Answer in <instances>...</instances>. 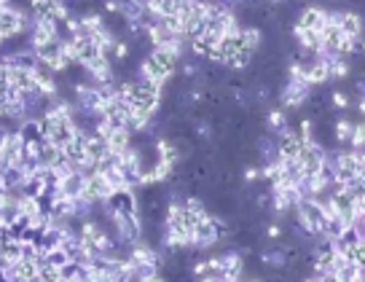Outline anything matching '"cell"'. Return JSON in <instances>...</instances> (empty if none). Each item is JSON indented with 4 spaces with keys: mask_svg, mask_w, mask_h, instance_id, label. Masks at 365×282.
I'll list each match as a JSON object with an SVG mask.
<instances>
[{
    "mask_svg": "<svg viewBox=\"0 0 365 282\" xmlns=\"http://www.w3.org/2000/svg\"><path fill=\"white\" fill-rule=\"evenodd\" d=\"M24 140L19 135V129H8L3 126V142H0V170H8V167H19L24 164Z\"/></svg>",
    "mask_w": 365,
    "mask_h": 282,
    "instance_id": "obj_1",
    "label": "cell"
},
{
    "mask_svg": "<svg viewBox=\"0 0 365 282\" xmlns=\"http://www.w3.org/2000/svg\"><path fill=\"white\" fill-rule=\"evenodd\" d=\"M110 194H113V186L107 183L105 172L100 170V172H94V175L87 180V191H84V196H81V202H89V205H103V202L110 199Z\"/></svg>",
    "mask_w": 365,
    "mask_h": 282,
    "instance_id": "obj_4",
    "label": "cell"
},
{
    "mask_svg": "<svg viewBox=\"0 0 365 282\" xmlns=\"http://www.w3.org/2000/svg\"><path fill=\"white\" fill-rule=\"evenodd\" d=\"M338 24H341V33L355 40H363V30H365V22L363 14L357 11H338Z\"/></svg>",
    "mask_w": 365,
    "mask_h": 282,
    "instance_id": "obj_9",
    "label": "cell"
},
{
    "mask_svg": "<svg viewBox=\"0 0 365 282\" xmlns=\"http://www.w3.org/2000/svg\"><path fill=\"white\" fill-rule=\"evenodd\" d=\"M352 258H355V264L363 266L365 269V239H360V245L355 247V253H352Z\"/></svg>",
    "mask_w": 365,
    "mask_h": 282,
    "instance_id": "obj_22",
    "label": "cell"
},
{
    "mask_svg": "<svg viewBox=\"0 0 365 282\" xmlns=\"http://www.w3.org/2000/svg\"><path fill=\"white\" fill-rule=\"evenodd\" d=\"M360 49H363V52H365V40H360Z\"/></svg>",
    "mask_w": 365,
    "mask_h": 282,
    "instance_id": "obj_28",
    "label": "cell"
},
{
    "mask_svg": "<svg viewBox=\"0 0 365 282\" xmlns=\"http://www.w3.org/2000/svg\"><path fill=\"white\" fill-rule=\"evenodd\" d=\"M242 40L244 46H250L253 52H258L263 43V33L261 27H255V24H247V27H242Z\"/></svg>",
    "mask_w": 365,
    "mask_h": 282,
    "instance_id": "obj_17",
    "label": "cell"
},
{
    "mask_svg": "<svg viewBox=\"0 0 365 282\" xmlns=\"http://www.w3.org/2000/svg\"><path fill=\"white\" fill-rule=\"evenodd\" d=\"M355 124L352 119H336L333 121V140L336 142H347V145H352V135H355Z\"/></svg>",
    "mask_w": 365,
    "mask_h": 282,
    "instance_id": "obj_13",
    "label": "cell"
},
{
    "mask_svg": "<svg viewBox=\"0 0 365 282\" xmlns=\"http://www.w3.org/2000/svg\"><path fill=\"white\" fill-rule=\"evenodd\" d=\"M87 180L89 177L84 175V172H78V170H73L70 175H65V180H62V194L65 196H73V199H81L84 196V191H87Z\"/></svg>",
    "mask_w": 365,
    "mask_h": 282,
    "instance_id": "obj_11",
    "label": "cell"
},
{
    "mask_svg": "<svg viewBox=\"0 0 365 282\" xmlns=\"http://www.w3.org/2000/svg\"><path fill=\"white\" fill-rule=\"evenodd\" d=\"M258 177H261V170H258V167H253V164H250V167H244V172H242L244 183H253V180H258Z\"/></svg>",
    "mask_w": 365,
    "mask_h": 282,
    "instance_id": "obj_23",
    "label": "cell"
},
{
    "mask_svg": "<svg viewBox=\"0 0 365 282\" xmlns=\"http://www.w3.org/2000/svg\"><path fill=\"white\" fill-rule=\"evenodd\" d=\"M40 277H43V269H40V264L35 258H22L8 272H3V280H14V282H30V280H40Z\"/></svg>",
    "mask_w": 365,
    "mask_h": 282,
    "instance_id": "obj_6",
    "label": "cell"
},
{
    "mask_svg": "<svg viewBox=\"0 0 365 282\" xmlns=\"http://www.w3.org/2000/svg\"><path fill=\"white\" fill-rule=\"evenodd\" d=\"M19 135H22V140L24 142H40L43 140V135H40V126L35 119H27V121L19 124Z\"/></svg>",
    "mask_w": 365,
    "mask_h": 282,
    "instance_id": "obj_15",
    "label": "cell"
},
{
    "mask_svg": "<svg viewBox=\"0 0 365 282\" xmlns=\"http://www.w3.org/2000/svg\"><path fill=\"white\" fill-rule=\"evenodd\" d=\"M304 282H320V274H312V277H306Z\"/></svg>",
    "mask_w": 365,
    "mask_h": 282,
    "instance_id": "obj_27",
    "label": "cell"
},
{
    "mask_svg": "<svg viewBox=\"0 0 365 282\" xmlns=\"http://www.w3.org/2000/svg\"><path fill=\"white\" fill-rule=\"evenodd\" d=\"M331 105L338 107V110H347V107H352V100H349L347 91H338V89H333V91H331Z\"/></svg>",
    "mask_w": 365,
    "mask_h": 282,
    "instance_id": "obj_21",
    "label": "cell"
},
{
    "mask_svg": "<svg viewBox=\"0 0 365 282\" xmlns=\"http://www.w3.org/2000/svg\"><path fill=\"white\" fill-rule=\"evenodd\" d=\"M87 156L91 161H97V164H100V170H103L105 164L113 159V151H110V145H107L105 138L94 135V132H89L87 135Z\"/></svg>",
    "mask_w": 365,
    "mask_h": 282,
    "instance_id": "obj_8",
    "label": "cell"
},
{
    "mask_svg": "<svg viewBox=\"0 0 365 282\" xmlns=\"http://www.w3.org/2000/svg\"><path fill=\"white\" fill-rule=\"evenodd\" d=\"M218 242L221 239H218V229H215V215H209L193 229V250H207Z\"/></svg>",
    "mask_w": 365,
    "mask_h": 282,
    "instance_id": "obj_7",
    "label": "cell"
},
{
    "mask_svg": "<svg viewBox=\"0 0 365 282\" xmlns=\"http://www.w3.org/2000/svg\"><path fill=\"white\" fill-rule=\"evenodd\" d=\"M312 91H314L312 84H306V81H296V78H288V84L282 87V94H279V100H282V110H298V107H304L306 103H309Z\"/></svg>",
    "mask_w": 365,
    "mask_h": 282,
    "instance_id": "obj_2",
    "label": "cell"
},
{
    "mask_svg": "<svg viewBox=\"0 0 365 282\" xmlns=\"http://www.w3.org/2000/svg\"><path fill=\"white\" fill-rule=\"evenodd\" d=\"M0 6H3V11H6V8H11V0H0Z\"/></svg>",
    "mask_w": 365,
    "mask_h": 282,
    "instance_id": "obj_26",
    "label": "cell"
},
{
    "mask_svg": "<svg viewBox=\"0 0 365 282\" xmlns=\"http://www.w3.org/2000/svg\"><path fill=\"white\" fill-rule=\"evenodd\" d=\"M266 237L269 239H279L282 237V226L279 223H266Z\"/></svg>",
    "mask_w": 365,
    "mask_h": 282,
    "instance_id": "obj_25",
    "label": "cell"
},
{
    "mask_svg": "<svg viewBox=\"0 0 365 282\" xmlns=\"http://www.w3.org/2000/svg\"><path fill=\"white\" fill-rule=\"evenodd\" d=\"M73 258H70L68 253L62 250V247H52V250H46V264L43 266H54V269H65Z\"/></svg>",
    "mask_w": 365,
    "mask_h": 282,
    "instance_id": "obj_18",
    "label": "cell"
},
{
    "mask_svg": "<svg viewBox=\"0 0 365 282\" xmlns=\"http://www.w3.org/2000/svg\"><path fill=\"white\" fill-rule=\"evenodd\" d=\"M107 145H110L113 156H124V154L132 148V129H126V126H116V129L107 135Z\"/></svg>",
    "mask_w": 365,
    "mask_h": 282,
    "instance_id": "obj_10",
    "label": "cell"
},
{
    "mask_svg": "<svg viewBox=\"0 0 365 282\" xmlns=\"http://www.w3.org/2000/svg\"><path fill=\"white\" fill-rule=\"evenodd\" d=\"M87 135L89 132H81L75 140L65 145V156H68L70 164H81L84 159H89L87 156Z\"/></svg>",
    "mask_w": 365,
    "mask_h": 282,
    "instance_id": "obj_12",
    "label": "cell"
},
{
    "mask_svg": "<svg viewBox=\"0 0 365 282\" xmlns=\"http://www.w3.org/2000/svg\"><path fill=\"white\" fill-rule=\"evenodd\" d=\"M62 3H65V0H30V11H33V17L54 19V11H57Z\"/></svg>",
    "mask_w": 365,
    "mask_h": 282,
    "instance_id": "obj_14",
    "label": "cell"
},
{
    "mask_svg": "<svg viewBox=\"0 0 365 282\" xmlns=\"http://www.w3.org/2000/svg\"><path fill=\"white\" fill-rule=\"evenodd\" d=\"M328 19H331V11H325V8H320V6H304L296 19V24L298 27H304V30L322 33L325 24H328Z\"/></svg>",
    "mask_w": 365,
    "mask_h": 282,
    "instance_id": "obj_5",
    "label": "cell"
},
{
    "mask_svg": "<svg viewBox=\"0 0 365 282\" xmlns=\"http://www.w3.org/2000/svg\"><path fill=\"white\" fill-rule=\"evenodd\" d=\"M62 57L68 59L70 65H78V68H81V62H78V46H75V40H73V38L62 40Z\"/></svg>",
    "mask_w": 365,
    "mask_h": 282,
    "instance_id": "obj_20",
    "label": "cell"
},
{
    "mask_svg": "<svg viewBox=\"0 0 365 282\" xmlns=\"http://www.w3.org/2000/svg\"><path fill=\"white\" fill-rule=\"evenodd\" d=\"M298 161L304 164V172H306V177H314L322 172V167L328 164V151H325V145L322 142H306L304 145V151H301V156H298Z\"/></svg>",
    "mask_w": 365,
    "mask_h": 282,
    "instance_id": "obj_3",
    "label": "cell"
},
{
    "mask_svg": "<svg viewBox=\"0 0 365 282\" xmlns=\"http://www.w3.org/2000/svg\"><path fill=\"white\" fill-rule=\"evenodd\" d=\"M328 65H331V75L336 81H344L349 78V62L344 57H328Z\"/></svg>",
    "mask_w": 365,
    "mask_h": 282,
    "instance_id": "obj_19",
    "label": "cell"
},
{
    "mask_svg": "<svg viewBox=\"0 0 365 282\" xmlns=\"http://www.w3.org/2000/svg\"><path fill=\"white\" fill-rule=\"evenodd\" d=\"M288 126V119H285V110H266V129L271 132V135H279L282 129Z\"/></svg>",
    "mask_w": 365,
    "mask_h": 282,
    "instance_id": "obj_16",
    "label": "cell"
},
{
    "mask_svg": "<svg viewBox=\"0 0 365 282\" xmlns=\"http://www.w3.org/2000/svg\"><path fill=\"white\" fill-rule=\"evenodd\" d=\"M137 282H167V277L161 272H151V274H140Z\"/></svg>",
    "mask_w": 365,
    "mask_h": 282,
    "instance_id": "obj_24",
    "label": "cell"
}]
</instances>
